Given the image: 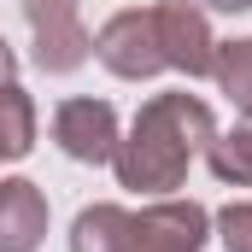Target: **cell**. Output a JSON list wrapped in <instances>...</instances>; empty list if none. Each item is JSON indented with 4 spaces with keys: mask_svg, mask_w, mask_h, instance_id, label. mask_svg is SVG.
Instances as JSON below:
<instances>
[{
    "mask_svg": "<svg viewBox=\"0 0 252 252\" xmlns=\"http://www.w3.org/2000/svg\"><path fill=\"white\" fill-rule=\"evenodd\" d=\"M205 164H211L217 182H229V188H252V106L241 112V124L229 129V135H211Z\"/></svg>",
    "mask_w": 252,
    "mask_h": 252,
    "instance_id": "obj_8",
    "label": "cell"
},
{
    "mask_svg": "<svg viewBox=\"0 0 252 252\" xmlns=\"http://www.w3.org/2000/svg\"><path fill=\"white\" fill-rule=\"evenodd\" d=\"M217 135V118L205 100L193 94H153L135 124H129V141H118L112 164H118V182L135 193H170L182 188L188 164L211 147Z\"/></svg>",
    "mask_w": 252,
    "mask_h": 252,
    "instance_id": "obj_1",
    "label": "cell"
},
{
    "mask_svg": "<svg viewBox=\"0 0 252 252\" xmlns=\"http://www.w3.org/2000/svg\"><path fill=\"white\" fill-rule=\"evenodd\" d=\"M12 76H18V53H12L6 35H0V82H12Z\"/></svg>",
    "mask_w": 252,
    "mask_h": 252,
    "instance_id": "obj_13",
    "label": "cell"
},
{
    "mask_svg": "<svg viewBox=\"0 0 252 252\" xmlns=\"http://www.w3.org/2000/svg\"><path fill=\"white\" fill-rule=\"evenodd\" d=\"M153 24H158V53L164 70H182V76H211L217 59V41H211V24L193 0H158L153 6Z\"/></svg>",
    "mask_w": 252,
    "mask_h": 252,
    "instance_id": "obj_5",
    "label": "cell"
},
{
    "mask_svg": "<svg viewBox=\"0 0 252 252\" xmlns=\"http://www.w3.org/2000/svg\"><path fill=\"white\" fill-rule=\"evenodd\" d=\"M94 59L106 64L112 76L124 82H147L164 70V53H158V24H153V6H129L118 18H106V30L94 35Z\"/></svg>",
    "mask_w": 252,
    "mask_h": 252,
    "instance_id": "obj_4",
    "label": "cell"
},
{
    "mask_svg": "<svg viewBox=\"0 0 252 252\" xmlns=\"http://www.w3.org/2000/svg\"><path fill=\"white\" fill-rule=\"evenodd\" d=\"M30 35H35V64L47 76H70L94 53V35L82 30V0H24Z\"/></svg>",
    "mask_w": 252,
    "mask_h": 252,
    "instance_id": "obj_2",
    "label": "cell"
},
{
    "mask_svg": "<svg viewBox=\"0 0 252 252\" xmlns=\"http://www.w3.org/2000/svg\"><path fill=\"white\" fill-rule=\"evenodd\" d=\"M47 241V193L30 176L0 182V252H35Z\"/></svg>",
    "mask_w": 252,
    "mask_h": 252,
    "instance_id": "obj_7",
    "label": "cell"
},
{
    "mask_svg": "<svg viewBox=\"0 0 252 252\" xmlns=\"http://www.w3.org/2000/svg\"><path fill=\"white\" fill-rule=\"evenodd\" d=\"M205 6H211V12H247L252 0H205Z\"/></svg>",
    "mask_w": 252,
    "mask_h": 252,
    "instance_id": "obj_14",
    "label": "cell"
},
{
    "mask_svg": "<svg viewBox=\"0 0 252 252\" xmlns=\"http://www.w3.org/2000/svg\"><path fill=\"white\" fill-rule=\"evenodd\" d=\"M53 141H59L64 158H76V164H112V153H118V112L106 106V100H64L59 112H53Z\"/></svg>",
    "mask_w": 252,
    "mask_h": 252,
    "instance_id": "obj_6",
    "label": "cell"
},
{
    "mask_svg": "<svg viewBox=\"0 0 252 252\" xmlns=\"http://www.w3.org/2000/svg\"><path fill=\"white\" fill-rule=\"evenodd\" d=\"M35 147V106L18 82H0V158H24Z\"/></svg>",
    "mask_w": 252,
    "mask_h": 252,
    "instance_id": "obj_9",
    "label": "cell"
},
{
    "mask_svg": "<svg viewBox=\"0 0 252 252\" xmlns=\"http://www.w3.org/2000/svg\"><path fill=\"white\" fill-rule=\"evenodd\" d=\"M124 205H88L76 223H70V252H118L124 235Z\"/></svg>",
    "mask_w": 252,
    "mask_h": 252,
    "instance_id": "obj_10",
    "label": "cell"
},
{
    "mask_svg": "<svg viewBox=\"0 0 252 252\" xmlns=\"http://www.w3.org/2000/svg\"><path fill=\"white\" fill-rule=\"evenodd\" d=\"M217 229H223V247L229 252H252V199H235L217 211Z\"/></svg>",
    "mask_w": 252,
    "mask_h": 252,
    "instance_id": "obj_12",
    "label": "cell"
},
{
    "mask_svg": "<svg viewBox=\"0 0 252 252\" xmlns=\"http://www.w3.org/2000/svg\"><path fill=\"white\" fill-rule=\"evenodd\" d=\"M211 76H217V88L247 112V106H252V35H247V41H223L217 59H211Z\"/></svg>",
    "mask_w": 252,
    "mask_h": 252,
    "instance_id": "obj_11",
    "label": "cell"
},
{
    "mask_svg": "<svg viewBox=\"0 0 252 252\" xmlns=\"http://www.w3.org/2000/svg\"><path fill=\"white\" fill-rule=\"evenodd\" d=\"M205 205L193 199H158L147 211H129L124 235H118V252H199L205 247Z\"/></svg>",
    "mask_w": 252,
    "mask_h": 252,
    "instance_id": "obj_3",
    "label": "cell"
}]
</instances>
